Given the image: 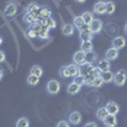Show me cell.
<instances>
[{
    "mask_svg": "<svg viewBox=\"0 0 127 127\" xmlns=\"http://www.w3.org/2000/svg\"><path fill=\"white\" fill-rule=\"evenodd\" d=\"M126 79H127V74L125 70H120L114 74V78H113V83L116 84L117 87H123L125 83H126Z\"/></svg>",
    "mask_w": 127,
    "mask_h": 127,
    "instance_id": "cell-1",
    "label": "cell"
},
{
    "mask_svg": "<svg viewBox=\"0 0 127 127\" xmlns=\"http://www.w3.org/2000/svg\"><path fill=\"white\" fill-rule=\"evenodd\" d=\"M72 60H74V64H76V65H83V64H85V61H87V54L85 52H83L81 50H79V51H76L75 54H74V56H72Z\"/></svg>",
    "mask_w": 127,
    "mask_h": 127,
    "instance_id": "cell-2",
    "label": "cell"
},
{
    "mask_svg": "<svg viewBox=\"0 0 127 127\" xmlns=\"http://www.w3.org/2000/svg\"><path fill=\"white\" fill-rule=\"evenodd\" d=\"M60 89H61V85H60V83L57 80H50L47 83V92L50 94L55 95V94H57L60 92Z\"/></svg>",
    "mask_w": 127,
    "mask_h": 127,
    "instance_id": "cell-3",
    "label": "cell"
},
{
    "mask_svg": "<svg viewBox=\"0 0 127 127\" xmlns=\"http://www.w3.org/2000/svg\"><path fill=\"white\" fill-rule=\"evenodd\" d=\"M102 28H103V22L100 19H94L93 22L89 24V29H90V32L93 34L99 33V32L102 31Z\"/></svg>",
    "mask_w": 127,
    "mask_h": 127,
    "instance_id": "cell-4",
    "label": "cell"
},
{
    "mask_svg": "<svg viewBox=\"0 0 127 127\" xmlns=\"http://www.w3.org/2000/svg\"><path fill=\"white\" fill-rule=\"evenodd\" d=\"M105 108H107L108 114H114L116 116V114L120 112V105L116 103V102H113V100H109L107 103V105H105Z\"/></svg>",
    "mask_w": 127,
    "mask_h": 127,
    "instance_id": "cell-5",
    "label": "cell"
},
{
    "mask_svg": "<svg viewBox=\"0 0 127 127\" xmlns=\"http://www.w3.org/2000/svg\"><path fill=\"white\" fill-rule=\"evenodd\" d=\"M118 55H120V52L117 48H114V47H111L107 50V54H105V59H107L108 61H113V60H117L118 59Z\"/></svg>",
    "mask_w": 127,
    "mask_h": 127,
    "instance_id": "cell-6",
    "label": "cell"
},
{
    "mask_svg": "<svg viewBox=\"0 0 127 127\" xmlns=\"http://www.w3.org/2000/svg\"><path fill=\"white\" fill-rule=\"evenodd\" d=\"M97 67L98 70H100L102 72H105V71H109L111 70V64L107 59H103V60H99L98 64H97Z\"/></svg>",
    "mask_w": 127,
    "mask_h": 127,
    "instance_id": "cell-7",
    "label": "cell"
},
{
    "mask_svg": "<svg viewBox=\"0 0 127 127\" xmlns=\"http://www.w3.org/2000/svg\"><path fill=\"white\" fill-rule=\"evenodd\" d=\"M103 123H104L105 127H116L117 126V118H116L114 114H108L107 117L104 118Z\"/></svg>",
    "mask_w": 127,
    "mask_h": 127,
    "instance_id": "cell-8",
    "label": "cell"
},
{
    "mask_svg": "<svg viewBox=\"0 0 127 127\" xmlns=\"http://www.w3.org/2000/svg\"><path fill=\"white\" fill-rule=\"evenodd\" d=\"M81 120H83L81 113L78 112V111L72 112V113L70 114V117H69V121H70V123H72V125H79V123L81 122Z\"/></svg>",
    "mask_w": 127,
    "mask_h": 127,
    "instance_id": "cell-9",
    "label": "cell"
},
{
    "mask_svg": "<svg viewBox=\"0 0 127 127\" xmlns=\"http://www.w3.org/2000/svg\"><path fill=\"white\" fill-rule=\"evenodd\" d=\"M112 45H113V47H114V48L121 50V48H123V47H125V45H126V39H125V37L118 36V37H116V38L113 39Z\"/></svg>",
    "mask_w": 127,
    "mask_h": 127,
    "instance_id": "cell-10",
    "label": "cell"
},
{
    "mask_svg": "<svg viewBox=\"0 0 127 127\" xmlns=\"http://www.w3.org/2000/svg\"><path fill=\"white\" fill-rule=\"evenodd\" d=\"M93 12L97 13V14H105V3L104 1H98L94 5Z\"/></svg>",
    "mask_w": 127,
    "mask_h": 127,
    "instance_id": "cell-11",
    "label": "cell"
},
{
    "mask_svg": "<svg viewBox=\"0 0 127 127\" xmlns=\"http://www.w3.org/2000/svg\"><path fill=\"white\" fill-rule=\"evenodd\" d=\"M41 23L43 27L51 29V28H56V23H55V20L52 19L51 17L50 18H43V19H41Z\"/></svg>",
    "mask_w": 127,
    "mask_h": 127,
    "instance_id": "cell-12",
    "label": "cell"
},
{
    "mask_svg": "<svg viewBox=\"0 0 127 127\" xmlns=\"http://www.w3.org/2000/svg\"><path fill=\"white\" fill-rule=\"evenodd\" d=\"M80 89H81V87L80 85H78L76 83H70L69 84V87H67V93L70 94V95H74V94H78L79 92H80Z\"/></svg>",
    "mask_w": 127,
    "mask_h": 127,
    "instance_id": "cell-13",
    "label": "cell"
},
{
    "mask_svg": "<svg viewBox=\"0 0 127 127\" xmlns=\"http://www.w3.org/2000/svg\"><path fill=\"white\" fill-rule=\"evenodd\" d=\"M17 10H18L17 5H14V4H8L6 8H5V15H6V17H13V15L17 14Z\"/></svg>",
    "mask_w": 127,
    "mask_h": 127,
    "instance_id": "cell-14",
    "label": "cell"
},
{
    "mask_svg": "<svg viewBox=\"0 0 127 127\" xmlns=\"http://www.w3.org/2000/svg\"><path fill=\"white\" fill-rule=\"evenodd\" d=\"M80 67V75H87V74H89L92 71V69L94 67L90 62H87V64H83V65L79 66Z\"/></svg>",
    "mask_w": 127,
    "mask_h": 127,
    "instance_id": "cell-15",
    "label": "cell"
},
{
    "mask_svg": "<svg viewBox=\"0 0 127 127\" xmlns=\"http://www.w3.org/2000/svg\"><path fill=\"white\" fill-rule=\"evenodd\" d=\"M67 70L70 72V76H72V78L80 74V67H79V65H76V64H71V65H69Z\"/></svg>",
    "mask_w": 127,
    "mask_h": 127,
    "instance_id": "cell-16",
    "label": "cell"
},
{
    "mask_svg": "<svg viewBox=\"0 0 127 127\" xmlns=\"http://www.w3.org/2000/svg\"><path fill=\"white\" fill-rule=\"evenodd\" d=\"M74 29H75V27H74L72 24H65L62 27V34L70 37V36L74 34Z\"/></svg>",
    "mask_w": 127,
    "mask_h": 127,
    "instance_id": "cell-17",
    "label": "cell"
},
{
    "mask_svg": "<svg viewBox=\"0 0 127 127\" xmlns=\"http://www.w3.org/2000/svg\"><path fill=\"white\" fill-rule=\"evenodd\" d=\"M92 38H93V33L90 31L80 32V39H81V42H89V41H92Z\"/></svg>",
    "mask_w": 127,
    "mask_h": 127,
    "instance_id": "cell-18",
    "label": "cell"
},
{
    "mask_svg": "<svg viewBox=\"0 0 127 127\" xmlns=\"http://www.w3.org/2000/svg\"><path fill=\"white\" fill-rule=\"evenodd\" d=\"M102 79H103V81L104 83H111V81H113V78H114V74L109 70V71H105V72H102Z\"/></svg>",
    "mask_w": 127,
    "mask_h": 127,
    "instance_id": "cell-19",
    "label": "cell"
},
{
    "mask_svg": "<svg viewBox=\"0 0 127 127\" xmlns=\"http://www.w3.org/2000/svg\"><path fill=\"white\" fill-rule=\"evenodd\" d=\"M39 6L37 4H29L27 6V13H31V14H33V15H38L39 13Z\"/></svg>",
    "mask_w": 127,
    "mask_h": 127,
    "instance_id": "cell-20",
    "label": "cell"
},
{
    "mask_svg": "<svg viewBox=\"0 0 127 127\" xmlns=\"http://www.w3.org/2000/svg\"><path fill=\"white\" fill-rule=\"evenodd\" d=\"M81 18H83V20H84V23H85V24H90L93 20H94L93 13H90V12H84L83 15H81Z\"/></svg>",
    "mask_w": 127,
    "mask_h": 127,
    "instance_id": "cell-21",
    "label": "cell"
},
{
    "mask_svg": "<svg viewBox=\"0 0 127 127\" xmlns=\"http://www.w3.org/2000/svg\"><path fill=\"white\" fill-rule=\"evenodd\" d=\"M95 116H97V118H98V120H100V121H104V118L108 116L107 108H105V107H102V108H99V109L97 111V114H95Z\"/></svg>",
    "mask_w": 127,
    "mask_h": 127,
    "instance_id": "cell-22",
    "label": "cell"
},
{
    "mask_svg": "<svg viewBox=\"0 0 127 127\" xmlns=\"http://www.w3.org/2000/svg\"><path fill=\"white\" fill-rule=\"evenodd\" d=\"M27 83L29 84L31 87H34V85H37V84L39 83V78L33 75V74H29L28 78H27Z\"/></svg>",
    "mask_w": 127,
    "mask_h": 127,
    "instance_id": "cell-23",
    "label": "cell"
},
{
    "mask_svg": "<svg viewBox=\"0 0 127 127\" xmlns=\"http://www.w3.org/2000/svg\"><path fill=\"white\" fill-rule=\"evenodd\" d=\"M81 51L85 52V54L93 52V43H92V41H89V42H83V43H81Z\"/></svg>",
    "mask_w": 127,
    "mask_h": 127,
    "instance_id": "cell-24",
    "label": "cell"
},
{
    "mask_svg": "<svg viewBox=\"0 0 127 127\" xmlns=\"http://www.w3.org/2000/svg\"><path fill=\"white\" fill-rule=\"evenodd\" d=\"M114 10H116V4L113 1L105 3V14H113Z\"/></svg>",
    "mask_w": 127,
    "mask_h": 127,
    "instance_id": "cell-25",
    "label": "cell"
},
{
    "mask_svg": "<svg viewBox=\"0 0 127 127\" xmlns=\"http://www.w3.org/2000/svg\"><path fill=\"white\" fill-rule=\"evenodd\" d=\"M38 17H39L41 19L50 18V17H51V10L47 9V8H41V9H39V13H38Z\"/></svg>",
    "mask_w": 127,
    "mask_h": 127,
    "instance_id": "cell-26",
    "label": "cell"
},
{
    "mask_svg": "<svg viewBox=\"0 0 127 127\" xmlns=\"http://www.w3.org/2000/svg\"><path fill=\"white\" fill-rule=\"evenodd\" d=\"M42 28H43V26H42L41 20H36V22H34V23H32V24H31V27H29V29L34 31L37 34H38V32H39Z\"/></svg>",
    "mask_w": 127,
    "mask_h": 127,
    "instance_id": "cell-27",
    "label": "cell"
},
{
    "mask_svg": "<svg viewBox=\"0 0 127 127\" xmlns=\"http://www.w3.org/2000/svg\"><path fill=\"white\" fill-rule=\"evenodd\" d=\"M23 20H24V22L26 23H28L29 26L32 24V23H34L36 22V15H33V14H31V13H26V15L23 17Z\"/></svg>",
    "mask_w": 127,
    "mask_h": 127,
    "instance_id": "cell-28",
    "label": "cell"
},
{
    "mask_svg": "<svg viewBox=\"0 0 127 127\" xmlns=\"http://www.w3.org/2000/svg\"><path fill=\"white\" fill-rule=\"evenodd\" d=\"M31 74H33V75L41 78V76H42V74H43V70H42L41 66L36 65V66H32V69H31Z\"/></svg>",
    "mask_w": 127,
    "mask_h": 127,
    "instance_id": "cell-29",
    "label": "cell"
},
{
    "mask_svg": "<svg viewBox=\"0 0 127 127\" xmlns=\"http://www.w3.org/2000/svg\"><path fill=\"white\" fill-rule=\"evenodd\" d=\"M72 26L74 27H76L78 29H80L84 24H85V23H84V20H83V18L81 17H74V20H72Z\"/></svg>",
    "mask_w": 127,
    "mask_h": 127,
    "instance_id": "cell-30",
    "label": "cell"
},
{
    "mask_svg": "<svg viewBox=\"0 0 127 127\" xmlns=\"http://www.w3.org/2000/svg\"><path fill=\"white\" fill-rule=\"evenodd\" d=\"M17 127H28L29 126V120L26 118V117H22V118H19L17 121Z\"/></svg>",
    "mask_w": 127,
    "mask_h": 127,
    "instance_id": "cell-31",
    "label": "cell"
},
{
    "mask_svg": "<svg viewBox=\"0 0 127 127\" xmlns=\"http://www.w3.org/2000/svg\"><path fill=\"white\" fill-rule=\"evenodd\" d=\"M48 28H46V27H43L39 32H38V37L41 38V39H47L48 38Z\"/></svg>",
    "mask_w": 127,
    "mask_h": 127,
    "instance_id": "cell-32",
    "label": "cell"
},
{
    "mask_svg": "<svg viewBox=\"0 0 127 127\" xmlns=\"http://www.w3.org/2000/svg\"><path fill=\"white\" fill-rule=\"evenodd\" d=\"M74 83H76L78 85L83 87V85H85V79H84V75H76V76H74Z\"/></svg>",
    "mask_w": 127,
    "mask_h": 127,
    "instance_id": "cell-33",
    "label": "cell"
},
{
    "mask_svg": "<svg viewBox=\"0 0 127 127\" xmlns=\"http://www.w3.org/2000/svg\"><path fill=\"white\" fill-rule=\"evenodd\" d=\"M84 79H85V85L88 87H93V81H94V76L92 74H88V75H84Z\"/></svg>",
    "mask_w": 127,
    "mask_h": 127,
    "instance_id": "cell-34",
    "label": "cell"
},
{
    "mask_svg": "<svg viewBox=\"0 0 127 127\" xmlns=\"http://www.w3.org/2000/svg\"><path fill=\"white\" fill-rule=\"evenodd\" d=\"M60 75H61L62 78H70V72H69V70H67V66H62V67L60 69Z\"/></svg>",
    "mask_w": 127,
    "mask_h": 127,
    "instance_id": "cell-35",
    "label": "cell"
},
{
    "mask_svg": "<svg viewBox=\"0 0 127 127\" xmlns=\"http://www.w3.org/2000/svg\"><path fill=\"white\" fill-rule=\"evenodd\" d=\"M103 84H104V81H103L102 76H99V78H95V79H94V81H93V87H95V88H100Z\"/></svg>",
    "mask_w": 127,
    "mask_h": 127,
    "instance_id": "cell-36",
    "label": "cell"
},
{
    "mask_svg": "<svg viewBox=\"0 0 127 127\" xmlns=\"http://www.w3.org/2000/svg\"><path fill=\"white\" fill-rule=\"evenodd\" d=\"M27 34H28V37H29V38H36V37L38 36V34L36 33V32H34V31H32V29H28Z\"/></svg>",
    "mask_w": 127,
    "mask_h": 127,
    "instance_id": "cell-37",
    "label": "cell"
},
{
    "mask_svg": "<svg viewBox=\"0 0 127 127\" xmlns=\"http://www.w3.org/2000/svg\"><path fill=\"white\" fill-rule=\"evenodd\" d=\"M56 127H70V125H69V122H66V121H60Z\"/></svg>",
    "mask_w": 127,
    "mask_h": 127,
    "instance_id": "cell-38",
    "label": "cell"
},
{
    "mask_svg": "<svg viewBox=\"0 0 127 127\" xmlns=\"http://www.w3.org/2000/svg\"><path fill=\"white\" fill-rule=\"evenodd\" d=\"M4 61H5V52L0 50V64L4 62Z\"/></svg>",
    "mask_w": 127,
    "mask_h": 127,
    "instance_id": "cell-39",
    "label": "cell"
},
{
    "mask_svg": "<svg viewBox=\"0 0 127 127\" xmlns=\"http://www.w3.org/2000/svg\"><path fill=\"white\" fill-rule=\"evenodd\" d=\"M84 127H97V123L95 122H88L84 125Z\"/></svg>",
    "mask_w": 127,
    "mask_h": 127,
    "instance_id": "cell-40",
    "label": "cell"
},
{
    "mask_svg": "<svg viewBox=\"0 0 127 127\" xmlns=\"http://www.w3.org/2000/svg\"><path fill=\"white\" fill-rule=\"evenodd\" d=\"M84 31H90V29H89V24H84V26L80 28V32H84Z\"/></svg>",
    "mask_w": 127,
    "mask_h": 127,
    "instance_id": "cell-41",
    "label": "cell"
},
{
    "mask_svg": "<svg viewBox=\"0 0 127 127\" xmlns=\"http://www.w3.org/2000/svg\"><path fill=\"white\" fill-rule=\"evenodd\" d=\"M3 76H4V71H3V69H0V81H1Z\"/></svg>",
    "mask_w": 127,
    "mask_h": 127,
    "instance_id": "cell-42",
    "label": "cell"
},
{
    "mask_svg": "<svg viewBox=\"0 0 127 127\" xmlns=\"http://www.w3.org/2000/svg\"><path fill=\"white\" fill-rule=\"evenodd\" d=\"M74 1H76V3H84L85 0H74Z\"/></svg>",
    "mask_w": 127,
    "mask_h": 127,
    "instance_id": "cell-43",
    "label": "cell"
},
{
    "mask_svg": "<svg viewBox=\"0 0 127 127\" xmlns=\"http://www.w3.org/2000/svg\"><path fill=\"white\" fill-rule=\"evenodd\" d=\"M3 43V37H0V45Z\"/></svg>",
    "mask_w": 127,
    "mask_h": 127,
    "instance_id": "cell-44",
    "label": "cell"
},
{
    "mask_svg": "<svg viewBox=\"0 0 127 127\" xmlns=\"http://www.w3.org/2000/svg\"><path fill=\"white\" fill-rule=\"evenodd\" d=\"M125 31H126V33H127V26H126V27H125Z\"/></svg>",
    "mask_w": 127,
    "mask_h": 127,
    "instance_id": "cell-45",
    "label": "cell"
}]
</instances>
